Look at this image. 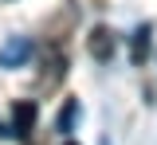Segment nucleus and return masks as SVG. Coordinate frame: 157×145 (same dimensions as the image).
<instances>
[{
  "label": "nucleus",
  "mask_w": 157,
  "mask_h": 145,
  "mask_svg": "<svg viewBox=\"0 0 157 145\" xmlns=\"http://www.w3.org/2000/svg\"><path fill=\"white\" fill-rule=\"evenodd\" d=\"M149 55V28H137V35H134V63H141Z\"/></svg>",
  "instance_id": "obj_4"
},
{
  "label": "nucleus",
  "mask_w": 157,
  "mask_h": 145,
  "mask_svg": "<svg viewBox=\"0 0 157 145\" xmlns=\"http://www.w3.org/2000/svg\"><path fill=\"white\" fill-rule=\"evenodd\" d=\"M63 145H78V141H63Z\"/></svg>",
  "instance_id": "obj_6"
},
{
  "label": "nucleus",
  "mask_w": 157,
  "mask_h": 145,
  "mask_svg": "<svg viewBox=\"0 0 157 145\" xmlns=\"http://www.w3.org/2000/svg\"><path fill=\"white\" fill-rule=\"evenodd\" d=\"M36 118H39V106L28 102V98H20L12 106V129H8V137H32V129H36Z\"/></svg>",
  "instance_id": "obj_1"
},
{
  "label": "nucleus",
  "mask_w": 157,
  "mask_h": 145,
  "mask_svg": "<svg viewBox=\"0 0 157 145\" xmlns=\"http://www.w3.org/2000/svg\"><path fill=\"white\" fill-rule=\"evenodd\" d=\"M90 55H94L98 63H106L110 55H114V32H110V28L98 24L94 32H90Z\"/></svg>",
  "instance_id": "obj_2"
},
{
  "label": "nucleus",
  "mask_w": 157,
  "mask_h": 145,
  "mask_svg": "<svg viewBox=\"0 0 157 145\" xmlns=\"http://www.w3.org/2000/svg\"><path fill=\"white\" fill-rule=\"evenodd\" d=\"M75 114H78V102H67L59 110V133H71V125H75Z\"/></svg>",
  "instance_id": "obj_5"
},
{
  "label": "nucleus",
  "mask_w": 157,
  "mask_h": 145,
  "mask_svg": "<svg viewBox=\"0 0 157 145\" xmlns=\"http://www.w3.org/2000/svg\"><path fill=\"white\" fill-rule=\"evenodd\" d=\"M32 55V43L28 39H20V43H8L4 51H0V67H12V63H24Z\"/></svg>",
  "instance_id": "obj_3"
}]
</instances>
